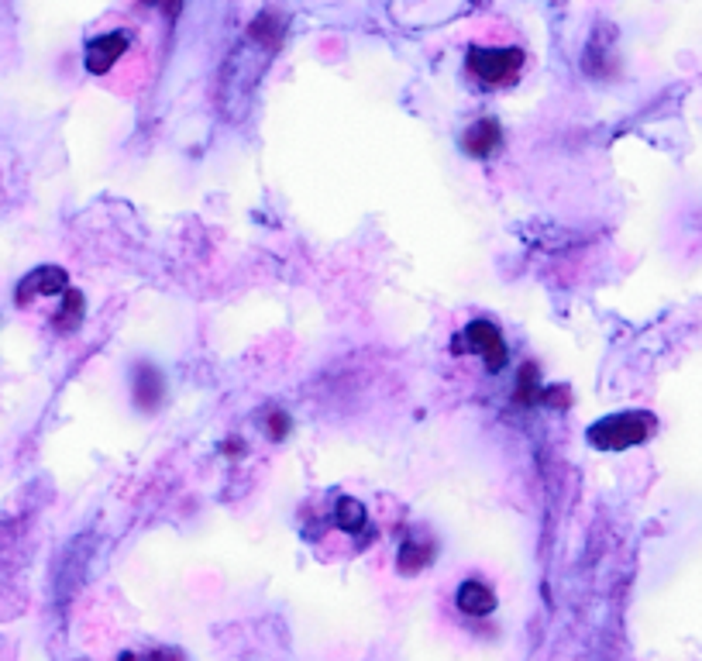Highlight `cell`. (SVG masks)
Listing matches in <instances>:
<instances>
[{
  "label": "cell",
  "instance_id": "cell-1",
  "mask_svg": "<svg viewBox=\"0 0 702 661\" xmlns=\"http://www.w3.org/2000/svg\"><path fill=\"white\" fill-rule=\"evenodd\" d=\"M523 55L520 45H496V42H482V45H468L465 52V77L479 90H503L510 83L520 80L523 73Z\"/></svg>",
  "mask_w": 702,
  "mask_h": 661
},
{
  "label": "cell",
  "instance_id": "cell-2",
  "mask_svg": "<svg viewBox=\"0 0 702 661\" xmlns=\"http://www.w3.org/2000/svg\"><path fill=\"white\" fill-rule=\"evenodd\" d=\"M654 431H658L654 414H648V410H624V414H609V417L596 421L585 431V438L599 451H624L633 448V445H644Z\"/></svg>",
  "mask_w": 702,
  "mask_h": 661
},
{
  "label": "cell",
  "instance_id": "cell-3",
  "mask_svg": "<svg viewBox=\"0 0 702 661\" xmlns=\"http://www.w3.org/2000/svg\"><path fill=\"white\" fill-rule=\"evenodd\" d=\"M451 351L455 355H479L489 372H499L506 366V342H503V335L496 331V324H489V320H472L465 331L451 342Z\"/></svg>",
  "mask_w": 702,
  "mask_h": 661
},
{
  "label": "cell",
  "instance_id": "cell-4",
  "mask_svg": "<svg viewBox=\"0 0 702 661\" xmlns=\"http://www.w3.org/2000/svg\"><path fill=\"white\" fill-rule=\"evenodd\" d=\"M66 290H69L66 269H59V265H42V269L28 272L25 279L18 283L14 300H18V307H28L35 296H62Z\"/></svg>",
  "mask_w": 702,
  "mask_h": 661
},
{
  "label": "cell",
  "instance_id": "cell-5",
  "mask_svg": "<svg viewBox=\"0 0 702 661\" xmlns=\"http://www.w3.org/2000/svg\"><path fill=\"white\" fill-rule=\"evenodd\" d=\"M131 38L125 31H107L101 38H93L90 45H86V69L93 73V77H107L117 62H121V55L128 52Z\"/></svg>",
  "mask_w": 702,
  "mask_h": 661
},
{
  "label": "cell",
  "instance_id": "cell-6",
  "mask_svg": "<svg viewBox=\"0 0 702 661\" xmlns=\"http://www.w3.org/2000/svg\"><path fill=\"white\" fill-rule=\"evenodd\" d=\"M499 145H503V128L496 117H479L462 132V149L472 159H489V156H496Z\"/></svg>",
  "mask_w": 702,
  "mask_h": 661
},
{
  "label": "cell",
  "instance_id": "cell-7",
  "mask_svg": "<svg viewBox=\"0 0 702 661\" xmlns=\"http://www.w3.org/2000/svg\"><path fill=\"white\" fill-rule=\"evenodd\" d=\"M455 607L468 617H489L496 609V592L482 579H465L455 592Z\"/></svg>",
  "mask_w": 702,
  "mask_h": 661
},
{
  "label": "cell",
  "instance_id": "cell-8",
  "mask_svg": "<svg viewBox=\"0 0 702 661\" xmlns=\"http://www.w3.org/2000/svg\"><path fill=\"white\" fill-rule=\"evenodd\" d=\"M158 399H162V375L158 369H152L149 362H141L134 369V403L141 410H156Z\"/></svg>",
  "mask_w": 702,
  "mask_h": 661
},
{
  "label": "cell",
  "instance_id": "cell-9",
  "mask_svg": "<svg viewBox=\"0 0 702 661\" xmlns=\"http://www.w3.org/2000/svg\"><path fill=\"white\" fill-rule=\"evenodd\" d=\"M335 524H338V530H344V534H359V530H365L368 513H365L362 500H355V496H341L338 506H335Z\"/></svg>",
  "mask_w": 702,
  "mask_h": 661
},
{
  "label": "cell",
  "instance_id": "cell-10",
  "mask_svg": "<svg viewBox=\"0 0 702 661\" xmlns=\"http://www.w3.org/2000/svg\"><path fill=\"white\" fill-rule=\"evenodd\" d=\"M79 320H83V293L66 290L62 293V307H59V314L52 318V327L62 331V335H69V331L79 327Z\"/></svg>",
  "mask_w": 702,
  "mask_h": 661
},
{
  "label": "cell",
  "instance_id": "cell-11",
  "mask_svg": "<svg viewBox=\"0 0 702 661\" xmlns=\"http://www.w3.org/2000/svg\"><path fill=\"white\" fill-rule=\"evenodd\" d=\"M431 558H434V548H431V544H424V541H407V544H403V552H399L396 568H399L403 576H414V572H420Z\"/></svg>",
  "mask_w": 702,
  "mask_h": 661
},
{
  "label": "cell",
  "instance_id": "cell-12",
  "mask_svg": "<svg viewBox=\"0 0 702 661\" xmlns=\"http://www.w3.org/2000/svg\"><path fill=\"white\" fill-rule=\"evenodd\" d=\"M541 393H545V383L537 379V366H534V362H523L513 399H517V403H523V407H530V403H537V399H541Z\"/></svg>",
  "mask_w": 702,
  "mask_h": 661
},
{
  "label": "cell",
  "instance_id": "cell-13",
  "mask_svg": "<svg viewBox=\"0 0 702 661\" xmlns=\"http://www.w3.org/2000/svg\"><path fill=\"white\" fill-rule=\"evenodd\" d=\"M286 431H289V417L283 414V410H272V414H269V434H272L276 441H283V438H286Z\"/></svg>",
  "mask_w": 702,
  "mask_h": 661
},
{
  "label": "cell",
  "instance_id": "cell-14",
  "mask_svg": "<svg viewBox=\"0 0 702 661\" xmlns=\"http://www.w3.org/2000/svg\"><path fill=\"white\" fill-rule=\"evenodd\" d=\"M541 403L554 407V410H565V407H569V393H565V386H551V390H545V393H541Z\"/></svg>",
  "mask_w": 702,
  "mask_h": 661
}]
</instances>
